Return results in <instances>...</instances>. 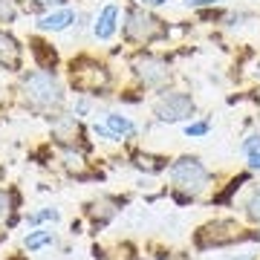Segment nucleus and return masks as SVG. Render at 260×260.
Instances as JSON below:
<instances>
[{
    "instance_id": "1",
    "label": "nucleus",
    "mask_w": 260,
    "mask_h": 260,
    "mask_svg": "<svg viewBox=\"0 0 260 260\" xmlns=\"http://www.w3.org/2000/svg\"><path fill=\"white\" fill-rule=\"evenodd\" d=\"M23 93H26L29 104L32 107H41V110L58 107V104L64 102L61 84H58L55 75H49V73H29L23 78Z\"/></svg>"
},
{
    "instance_id": "2",
    "label": "nucleus",
    "mask_w": 260,
    "mask_h": 260,
    "mask_svg": "<svg viewBox=\"0 0 260 260\" xmlns=\"http://www.w3.org/2000/svg\"><path fill=\"white\" fill-rule=\"evenodd\" d=\"M211 174L205 171V165L197 156H182L171 165V182L188 194H200L205 185H208Z\"/></svg>"
},
{
    "instance_id": "3",
    "label": "nucleus",
    "mask_w": 260,
    "mask_h": 260,
    "mask_svg": "<svg viewBox=\"0 0 260 260\" xmlns=\"http://www.w3.org/2000/svg\"><path fill=\"white\" fill-rule=\"evenodd\" d=\"M124 35L130 41H139V44H148L153 38H162L165 35V26L162 20L148 15L145 9H130L127 12V23H124Z\"/></svg>"
},
{
    "instance_id": "4",
    "label": "nucleus",
    "mask_w": 260,
    "mask_h": 260,
    "mask_svg": "<svg viewBox=\"0 0 260 260\" xmlns=\"http://www.w3.org/2000/svg\"><path fill=\"white\" fill-rule=\"evenodd\" d=\"M153 113H156L159 121H171V124H174V121L191 119L194 102H191V95H185V93H168L153 104Z\"/></svg>"
},
{
    "instance_id": "5",
    "label": "nucleus",
    "mask_w": 260,
    "mask_h": 260,
    "mask_svg": "<svg viewBox=\"0 0 260 260\" xmlns=\"http://www.w3.org/2000/svg\"><path fill=\"white\" fill-rule=\"evenodd\" d=\"M136 73H139V78L148 87H162V84L168 81V75H171V70H168V64L162 61V58L156 55H142L136 58Z\"/></svg>"
},
{
    "instance_id": "6",
    "label": "nucleus",
    "mask_w": 260,
    "mask_h": 260,
    "mask_svg": "<svg viewBox=\"0 0 260 260\" xmlns=\"http://www.w3.org/2000/svg\"><path fill=\"white\" fill-rule=\"evenodd\" d=\"M73 84L84 93H95L107 84V73L104 67H95V64H73Z\"/></svg>"
},
{
    "instance_id": "7",
    "label": "nucleus",
    "mask_w": 260,
    "mask_h": 260,
    "mask_svg": "<svg viewBox=\"0 0 260 260\" xmlns=\"http://www.w3.org/2000/svg\"><path fill=\"white\" fill-rule=\"evenodd\" d=\"M116 20H119V9H116L113 3H107V6L99 12V18H95V26H93L95 38H99V41H110V38L116 35Z\"/></svg>"
},
{
    "instance_id": "8",
    "label": "nucleus",
    "mask_w": 260,
    "mask_h": 260,
    "mask_svg": "<svg viewBox=\"0 0 260 260\" xmlns=\"http://www.w3.org/2000/svg\"><path fill=\"white\" fill-rule=\"evenodd\" d=\"M73 20H75L73 9H58V12H49V15H44V18L38 20V29L41 32H64Z\"/></svg>"
},
{
    "instance_id": "9",
    "label": "nucleus",
    "mask_w": 260,
    "mask_h": 260,
    "mask_svg": "<svg viewBox=\"0 0 260 260\" xmlns=\"http://www.w3.org/2000/svg\"><path fill=\"white\" fill-rule=\"evenodd\" d=\"M20 58V47L18 41L6 32H0V67H15Z\"/></svg>"
},
{
    "instance_id": "10",
    "label": "nucleus",
    "mask_w": 260,
    "mask_h": 260,
    "mask_svg": "<svg viewBox=\"0 0 260 260\" xmlns=\"http://www.w3.org/2000/svg\"><path fill=\"white\" fill-rule=\"evenodd\" d=\"M107 127L116 133V136H133L136 133V124L127 119V116H119V113H107Z\"/></svg>"
},
{
    "instance_id": "11",
    "label": "nucleus",
    "mask_w": 260,
    "mask_h": 260,
    "mask_svg": "<svg viewBox=\"0 0 260 260\" xmlns=\"http://www.w3.org/2000/svg\"><path fill=\"white\" fill-rule=\"evenodd\" d=\"M136 168L139 171H148V174H159V171H165V159L150 156V153H139L136 156Z\"/></svg>"
},
{
    "instance_id": "12",
    "label": "nucleus",
    "mask_w": 260,
    "mask_h": 260,
    "mask_svg": "<svg viewBox=\"0 0 260 260\" xmlns=\"http://www.w3.org/2000/svg\"><path fill=\"white\" fill-rule=\"evenodd\" d=\"M49 243H52V232H29L23 246L29 251H38V249H44V246H49Z\"/></svg>"
},
{
    "instance_id": "13",
    "label": "nucleus",
    "mask_w": 260,
    "mask_h": 260,
    "mask_svg": "<svg viewBox=\"0 0 260 260\" xmlns=\"http://www.w3.org/2000/svg\"><path fill=\"white\" fill-rule=\"evenodd\" d=\"M58 217H61V211H58V208H44V211L29 214V217H26V223H29V225H35V223H44V220H52V223H55Z\"/></svg>"
},
{
    "instance_id": "14",
    "label": "nucleus",
    "mask_w": 260,
    "mask_h": 260,
    "mask_svg": "<svg viewBox=\"0 0 260 260\" xmlns=\"http://www.w3.org/2000/svg\"><path fill=\"white\" fill-rule=\"evenodd\" d=\"M15 18H18L15 0H0V23H12Z\"/></svg>"
},
{
    "instance_id": "15",
    "label": "nucleus",
    "mask_w": 260,
    "mask_h": 260,
    "mask_svg": "<svg viewBox=\"0 0 260 260\" xmlns=\"http://www.w3.org/2000/svg\"><path fill=\"white\" fill-rule=\"evenodd\" d=\"M246 214H249L251 220H257V223H260V188H254L251 197L246 200Z\"/></svg>"
},
{
    "instance_id": "16",
    "label": "nucleus",
    "mask_w": 260,
    "mask_h": 260,
    "mask_svg": "<svg viewBox=\"0 0 260 260\" xmlns=\"http://www.w3.org/2000/svg\"><path fill=\"white\" fill-rule=\"evenodd\" d=\"M208 133V121H194L185 127V136H205Z\"/></svg>"
},
{
    "instance_id": "17",
    "label": "nucleus",
    "mask_w": 260,
    "mask_h": 260,
    "mask_svg": "<svg viewBox=\"0 0 260 260\" xmlns=\"http://www.w3.org/2000/svg\"><path fill=\"white\" fill-rule=\"evenodd\" d=\"M12 211V197L0 188V220H6V214Z\"/></svg>"
},
{
    "instance_id": "18",
    "label": "nucleus",
    "mask_w": 260,
    "mask_h": 260,
    "mask_svg": "<svg viewBox=\"0 0 260 260\" xmlns=\"http://www.w3.org/2000/svg\"><path fill=\"white\" fill-rule=\"evenodd\" d=\"M251 150H260V136H257V133L243 142V153H251Z\"/></svg>"
},
{
    "instance_id": "19",
    "label": "nucleus",
    "mask_w": 260,
    "mask_h": 260,
    "mask_svg": "<svg viewBox=\"0 0 260 260\" xmlns=\"http://www.w3.org/2000/svg\"><path fill=\"white\" fill-rule=\"evenodd\" d=\"M217 3H223V0H185V6H191V9H203V6H217Z\"/></svg>"
},
{
    "instance_id": "20",
    "label": "nucleus",
    "mask_w": 260,
    "mask_h": 260,
    "mask_svg": "<svg viewBox=\"0 0 260 260\" xmlns=\"http://www.w3.org/2000/svg\"><path fill=\"white\" fill-rule=\"evenodd\" d=\"M246 159H249V168L260 171V150H251V153H246Z\"/></svg>"
},
{
    "instance_id": "21",
    "label": "nucleus",
    "mask_w": 260,
    "mask_h": 260,
    "mask_svg": "<svg viewBox=\"0 0 260 260\" xmlns=\"http://www.w3.org/2000/svg\"><path fill=\"white\" fill-rule=\"evenodd\" d=\"M75 113H78V116H87V113H90V102L78 99V102H75Z\"/></svg>"
},
{
    "instance_id": "22",
    "label": "nucleus",
    "mask_w": 260,
    "mask_h": 260,
    "mask_svg": "<svg viewBox=\"0 0 260 260\" xmlns=\"http://www.w3.org/2000/svg\"><path fill=\"white\" fill-rule=\"evenodd\" d=\"M55 3H64V0H32V9H44V6H55Z\"/></svg>"
},
{
    "instance_id": "23",
    "label": "nucleus",
    "mask_w": 260,
    "mask_h": 260,
    "mask_svg": "<svg viewBox=\"0 0 260 260\" xmlns=\"http://www.w3.org/2000/svg\"><path fill=\"white\" fill-rule=\"evenodd\" d=\"M145 6H165V0H142Z\"/></svg>"
},
{
    "instance_id": "24",
    "label": "nucleus",
    "mask_w": 260,
    "mask_h": 260,
    "mask_svg": "<svg viewBox=\"0 0 260 260\" xmlns=\"http://www.w3.org/2000/svg\"><path fill=\"white\" fill-rule=\"evenodd\" d=\"M257 102H260V93H257Z\"/></svg>"
}]
</instances>
